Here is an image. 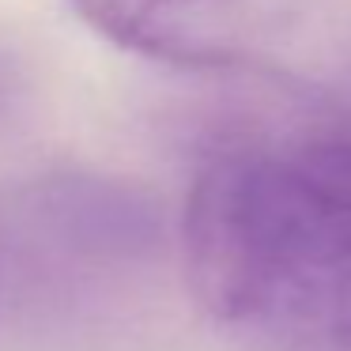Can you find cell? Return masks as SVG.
Listing matches in <instances>:
<instances>
[{
	"instance_id": "obj_1",
	"label": "cell",
	"mask_w": 351,
	"mask_h": 351,
	"mask_svg": "<svg viewBox=\"0 0 351 351\" xmlns=\"http://www.w3.org/2000/svg\"><path fill=\"white\" fill-rule=\"evenodd\" d=\"M200 306L257 351H351V125L219 144L182 219Z\"/></svg>"
},
{
	"instance_id": "obj_2",
	"label": "cell",
	"mask_w": 351,
	"mask_h": 351,
	"mask_svg": "<svg viewBox=\"0 0 351 351\" xmlns=\"http://www.w3.org/2000/svg\"><path fill=\"white\" fill-rule=\"evenodd\" d=\"M91 31L159 64L223 72L242 64L245 0H72Z\"/></svg>"
}]
</instances>
